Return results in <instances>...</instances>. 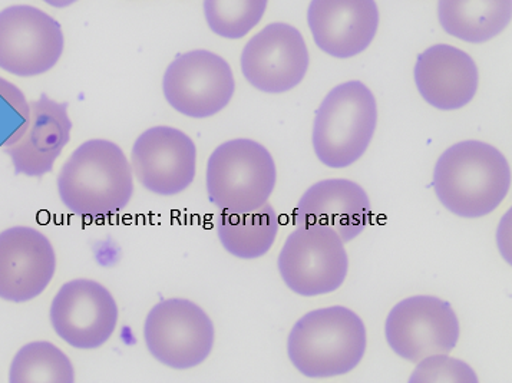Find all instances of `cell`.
I'll list each match as a JSON object with an SVG mask.
<instances>
[{
  "mask_svg": "<svg viewBox=\"0 0 512 383\" xmlns=\"http://www.w3.org/2000/svg\"><path fill=\"white\" fill-rule=\"evenodd\" d=\"M436 197L461 219H481L500 207L510 193L511 170L497 148L482 141H462L436 161Z\"/></svg>",
  "mask_w": 512,
  "mask_h": 383,
  "instance_id": "1",
  "label": "cell"
},
{
  "mask_svg": "<svg viewBox=\"0 0 512 383\" xmlns=\"http://www.w3.org/2000/svg\"><path fill=\"white\" fill-rule=\"evenodd\" d=\"M58 193L75 216L107 217L124 210L134 194L124 151L107 140L82 144L59 173Z\"/></svg>",
  "mask_w": 512,
  "mask_h": 383,
  "instance_id": "2",
  "label": "cell"
},
{
  "mask_svg": "<svg viewBox=\"0 0 512 383\" xmlns=\"http://www.w3.org/2000/svg\"><path fill=\"white\" fill-rule=\"evenodd\" d=\"M366 346L363 320L348 307L332 306L297 320L287 339V355L306 378L329 379L358 368Z\"/></svg>",
  "mask_w": 512,
  "mask_h": 383,
  "instance_id": "3",
  "label": "cell"
},
{
  "mask_svg": "<svg viewBox=\"0 0 512 383\" xmlns=\"http://www.w3.org/2000/svg\"><path fill=\"white\" fill-rule=\"evenodd\" d=\"M378 124V104L363 82L333 88L320 104L313 125V148L329 168H346L366 153Z\"/></svg>",
  "mask_w": 512,
  "mask_h": 383,
  "instance_id": "4",
  "label": "cell"
},
{
  "mask_svg": "<svg viewBox=\"0 0 512 383\" xmlns=\"http://www.w3.org/2000/svg\"><path fill=\"white\" fill-rule=\"evenodd\" d=\"M206 180L214 207L226 213H243L269 201L277 183L276 164L262 144L239 138L214 150Z\"/></svg>",
  "mask_w": 512,
  "mask_h": 383,
  "instance_id": "5",
  "label": "cell"
},
{
  "mask_svg": "<svg viewBox=\"0 0 512 383\" xmlns=\"http://www.w3.org/2000/svg\"><path fill=\"white\" fill-rule=\"evenodd\" d=\"M277 264L283 282L292 292L315 297L342 287L348 276L349 257L335 230L299 226L287 237Z\"/></svg>",
  "mask_w": 512,
  "mask_h": 383,
  "instance_id": "6",
  "label": "cell"
},
{
  "mask_svg": "<svg viewBox=\"0 0 512 383\" xmlns=\"http://www.w3.org/2000/svg\"><path fill=\"white\" fill-rule=\"evenodd\" d=\"M148 351L168 368H196L213 351L214 325L206 312L187 299H168L155 305L144 326Z\"/></svg>",
  "mask_w": 512,
  "mask_h": 383,
  "instance_id": "7",
  "label": "cell"
},
{
  "mask_svg": "<svg viewBox=\"0 0 512 383\" xmlns=\"http://www.w3.org/2000/svg\"><path fill=\"white\" fill-rule=\"evenodd\" d=\"M461 328L457 313L435 296H412L389 312L385 323L388 345L399 358L418 363L457 348Z\"/></svg>",
  "mask_w": 512,
  "mask_h": 383,
  "instance_id": "8",
  "label": "cell"
},
{
  "mask_svg": "<svg viewBox=\"0 0 512 383\" xmlns=\"http://www.w3.org/2000/svg\"><path fill=\"white\" fill-rule=\"evenodd\" d=\"M61 25L33 6H11L0 12V68L16 77L51 71L64 52Z\"/></svg>",
  "mask_w": 512,
  "mask_h": 383,
  "instance_id": "9",
  "label": "cell"
},
{
  "mask_svg": "<svg viewBox=\"0 0 512 383\" xmlns=\"http://www.w3.org/2000/svg\"><path fill=\"white\" fill-rule=\"evenodd\" d=\"M163 89L175 111L190 118H208L230 104L236 82L226 59L213 52L191 51L168 66Z\"/></svg>",
  "mask_w": 512,
  "mask_h": 383,
  "instance_id": "10",
  "label": "cell"
},
{
  "mask_svg": "<svg viewBox=\"0 0 512 383\" xmlns=\"http://www.w3.org/2000/svg\"><path fill=\"white\" fill-rule=\"evenodd\" d=\"M309 62L302 33L289 23H272L244 46L241 71L259 91L283 94L303 81Z\"/></svg>",
  "mask_w": 512,
  "mask_h": 383,
  "instance_id": "11",
  "label": "cell"
},
{
  "mask_svg": "<svg viewBox=\"0 0 512 383\" xmlns=\"http://www.w3.org/2000/svg\"><path fill=\"white\" fill-rule=\"evenodd\" d=\"M51 322L59 338L72 348H101L117 329V302L107 287L94 280H72L56 293Z\"/></svg>",
  "mask_w": 512,
  "mask_h": 383,
  "instance_id": "12",
  "label": "cell"
},
{
  "mask_svg": "<svg viewBox=\"0 0 512 383\" xmlns=\"http://www.w3.org/2000/svg\"><path fill=\"white\" fill-rule=\"evenodd\" d=\"M131 161L142 187L157 196H177L196 177L197 148L177 128L154 127L137 138Z\"/></svg>",
  "mask_w": 512,
  "mask_h": 383,
  "instance_id": "13",
  "label": "cell"
},
{
  "mask_svg": "<svg viewBox=\"0 0 512 383\" xmlns=\"http://www.w3.org/2000/svg\"><path fill=\"white\" fill-rule=\"evenodd\" d=\"M55 272L54 247L41 231L12 227L0 233V299L15 303L36 299Z\"/></svg>",
  "mask_w": 512,
  "mask_h": 383,
  "instance_id": "14",
  "label": "cell"
},
{
  "mask_svg": "<svg viewBox=\"0 0 512 383\" xmlns=\"http://www.w3.org/2000/svg\"><path fill=\"white\" fill-rule=\"evenodd\" d=\"M307 21L325 54L353 58L368 49L378 32V5L375 0H312Z\"/></svg>",
  "mask_w": 512,
  "mask_h": 383,
  "instance_id": "15",
  "label": "cell"
},
{
  "mask_svg": "<svg viewBox=\"0 0 512 383\" xmlns=\"http://www.w3.org/2000/svg\"><path fill=\"white\" fill-rule=\"evenodd\" d=\"M371 220V200L355 181L332 178L313 184L295 210L299 226L329 227L343 243L355 240Z\"/></svg>",
  "mask_w": 512,
  "mask_h": 383,
  "instance_id": "16",
  "label": "cell"
},
{
  "mask_svg": "<svg viewBox=\"0 0 512 383\" xmlns=\"http://www.w3.org/2000/svg\"><path fill=\"white\" fill-rule=\"evenodd\" d=\"M415 84L419 94L432 107L454 111L465 107L478 91L477 64L474 59L451 45H435L418 56Z\"/></svg>",
  "mask_w": 512,
  "mask_h": 383,
  "instance_id": "17",
  "label": "cell"
},
{
  "mask_svg": "<svg viewBox=\"0 0 512 383\" xmlns=\"http://www.w3.org/2000/svg\"><path fill=\"white\" fill-rule=\"evenodd\" d=\"M31 121L21 140L5 147L11 157L16 174L42 177L51 173L65 145L71 140L72 122L69 120L68 104L54 101L42 94L32 101Z\"/></svg>",
  "mask_w": 512,
  "mask_h": 383,
  "instance_id": "18",
  "label": "cell"
},
{
  "mask_svg": "<svg viewBox=\"0 0 512 383\" xmlns=\"http://www.w3.org/2000/svg\"><path fill=\"white\" fill-rule=\"evenodd\" d=\"M512 0H439L438 16L449 35L484 44L500 35L511 21Z\"/></svg>",
  "mask_w": 512,
  "mask_h": 383,
  "instance_id": "19",
  "label": "cell"
},
{
  "mask_svg": "<svg viewBox=\"0 0 512 383\" xmlns=\"http://www.w3.org/2000/svg\"><path fill=\"white\" fill-rule=\"evenodd\" d=\"M279 227L276 211L266 203L243 213L221 211L217 234L227 252L239 259L253 260L272 249Z\"/></svg>",
  "mask_w": 512,
  "mask_h": 383,
  "instance_id": "20",
  "label": "cell"
},
{
  "mask_svg": "<svg viewBox=\"0 0 512 383\" xmlns=\"http://www.w3.org/2000/svg\"><path fill=\"white\" fill-rule=\"evenodd\" d=\"M74 366L61 349L49 342H32L23 346L13 358L11 383H72Z\"/></svg>",
  "mask_w": 512,
  "mask_h": 383,
  "instance_id": "21",
  "label": "cell"
},
{
  "mask_svg": "<svg viewBox=\"0 0 512 383\" xmlns=\"http://www.w3.org/2000/svg\"><path fill=\"white\" fill-rule=\"evenodd\" d=\"M267 0H204L211 31L227 39H240L259 25Z\"/></svg>",
  "mask_w": 512,
  "mask_h": 383,
  "instance_id": "22",
  "label": "cell"
},
{
  "mask_svg": "<svg viewBox=\"0 0 512 383\" xmlns=\"http://www.w3.org/2000/svg\"><path fill=\"white\" fill-rule=\"evenodd\" d=\"M31 121V105L21 89L0 78V148L21 140Z\"/></svg>",
  "mask_w": 512,
  "mask_h": 383,
  "instance_id": "23",
  "label": "cell"
},
{
  "mask_svg": "<svg viewBox=\"0 0 512 383\" xmlns=\"http://www.w3.org/2000/svg\"><path fill=\"white\" fill-rule=\"evenodd\" d=\"M477 383V373L472 371L471 366L449 358L448 355H432L418 362V366L409 383Z\"/></svg>",
  "mask_w": 512,
  "mask_h": 383,
  "instance_id": "24",
  "label": "cell"
},
{
  "mask_svg": "<svg viewBox=\"0 0 512 383\" xmlns=\"http://www.w3.org/2000/svg\"><path fill=\"white\" fill-rule=\"evenodd\" d=\"M44 2L54 6V8H66V6H71L72 3L78 2V0H44Z\"/></svg>",
  "mask_w": 512,
  "mask_h": 383,
  "instance_id": "25",
  "label": "cell"
}]
</instances>
